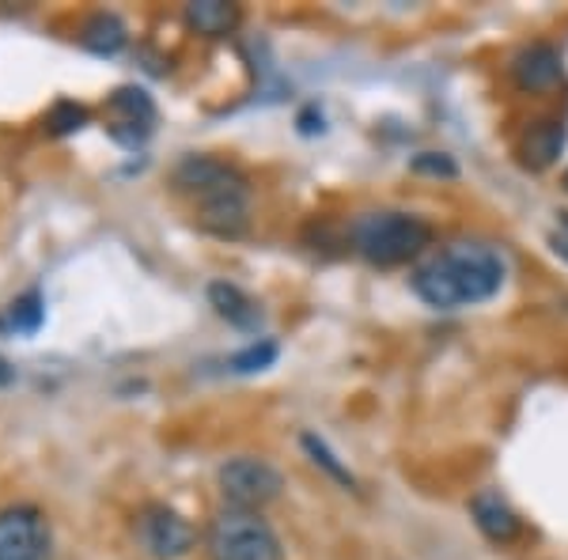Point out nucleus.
<instances>
[{"label": "nucleus", "mask_w": 568, "mask_h": 560, "mask_svg": "<svg viewBox=\"0 0 568 560\" xmlns=\"http://www.w3.org/2000/svg\"><path fill=\"white\" fill-rule=\"evenodd\" d=\"M84 122H88V110L77 106V103H58V106H53V114H50V130L53 133H72V130H80Z\"/></svg>", "instance_id": "19"}, {"label": "nucleus", "mask_w": 568, "mask_h": 560, "mask_svg": "<svg viewBox=\"0 0 568 560\" xmlns=\"http://www.w3.org/2000/svg\"><path fill=\"white\" fill-rule=\"evenodd\" d=\"M561 77H565L561 50L549 42H530L511 58V80L524 91H549L561 84Z\"/></svg>", "instance_id": "9"}, {"label": "nucleus", "mask_w": 568, "mask_h": 560, "mask_svg": "<svg viewBox=\"0 0 568 560\" xmlns=\"http://www.w3.org/2000/svg\"><path fill=\"white\" fill-rule=\"evenodd\" d=\"M304 447H307V455L315 458V466H323V470L334 477V481H342V485H349V489H353V485H356L353 474L345 470V466L337 462L334 455H329V447L323 444V439H318V436H304Z\"/></svg>", "instance_id": "17"}, {"label": "nucleus", "mask_w": 568, "mask_h": 560, "mask_svg": "<svg viewBox=\"0 0 568 560\" xmlns=\"http://www.w3.org/2000/svg\"><path fill=\"white\" fill-rule=\"evenodd\" d=\"M561 186H565V190H568V171H565V179H561Z\"/></svg>", "instance_id": "21"}, {"label": "nucleus", "mask_w": 568, "mask_h": 560, "mask_svg": "<svg viewBox=\"0 0 568 560\" xmlns=\"http://www.w3.org/2000/svg\"><path fill=\"white\" fill-rule=\"evenodd\" d=\"M273 360H277V345H273V342H254V345H246L243 353L232 356V367H235V371H243V375H251V371L270 367Z\"/></svg>", "instance_id": "16"}, {"label": "nucleus", "mask_w": 568, "mask_h": 560, "mask_svg": "<svg viewBox=\"0 0 568 560\" xmlns=\"http://www.w3.org/2000/svg\"><path fill=\"white\" fill-rule=\"evenodd\" d=\"M45 318V303L39 292H27V296H20L8 307V326L16 329V334H34V329L42 326Z\"/></svg>", "instance_id": "15"}, {"label": "nucleus", "mask_w": 568, "mask_h": 560, "mask_svg": "<svg viewBox=\"0 0 568 560\" xmlns=\"http://www.w3.org/2000/svg\"><path fill=\"white\" fill-rule=\"evenodd\" d=\"M186 23L194 27L197 34L220 39V34L235 31V23H240V8L224 4V0H194V4H186Z\"/></svg>", "instance_id": "12"}, {"label": "nucleus", "mask_w": 568, "mask_h": 560, "mask_svg": "<svg viewBox=\"0 0 568 560\" xmlns=\"http://www.w3.org/2000/svg\"><path fill=\"white\" fill-rule=\"evenodd\" d=\"M80 42H84L91 53H99V58H114V53L125 45V27H122L118 16L99 12V16H91V20L84 23Z\"/></svg>", "instance_id": "14"}, {"label": "nucleus", "mask_w": 568, "mask_h": 560, "mask_svg": "<svg viewBox=\"0 0 568 560\" xmlns=\"http://www.w3.org/2000/svg\"><path fill=\"white\" fill-rule=\"evenodd\" d=\"M561 149H565V122H542V125H535V130L527 133L524 163H527V167H535V171H546L549 163L561 155Z\"/></svg>", "instance_id": "13"}, {"label": "nucleus", "mask_w": 568, "mask_h": 560, "mask_svg": "<svg viewBox=\"0 0 568 560\" xmlns=\"http://www.w3.org/2000/svg\"><path fill=\"white\" fill-rule=\"evenodd\" d=\"M508 265L485 243H452L414 273V292L436 310H459L493 299L504 288Z\"/></svg>", "instance_id": "1"}, {"label": "nucleus", "mask_w": 568, "mask_h": 560, "mask_svg": "<svg viewBox=\"0 0 568 560\" xmlns=\"http://www.w3.org/2000/svg\"><path fill=\"white\" fill-rule=\"evenodd\" d=\"M12 367H8V360H0V387H4V383H12Z\"/></svg>", "instance_id": "20"}, {"label": "nucleus", "mask_w": 568, "mask_h": 560, "mask_svg": "<svg viewBox=\"0 0 568 560\" xmlns=\"http://www.w3.org/2000/svg\"><path fill=\"white\" fill-rule=\"evenodd\" d=\"M50 553V527L31 503L0 511V560H45Z\"/></svg>", "instance_id": "7"}, {"label": "nucleus", "mask_w": 568, "mask_h": 560, "mask_svg": "<svg viewBox=\"0 0 568 560\" xmlns=\"http://www.w3.org/2000/svg\"><path fill=\"white\" fill-rule=\"evenodd\" d=\"M175 186L186 197L197 201L201 227L220 238H235L246 232V216H251V190L246 179L235 167L209 155H186L175 171Z\"/></svg>", "instance_id": "2"}, {"label": "nucleus", "mask_w": 568, "mask_h": 560, "mask_svg": "<svg viewBox=\"0 0 568 560\" xmlns=\"http://www.w3.org/2000/svg\"><path fill=\"white\" fill-rule=\"evenodd\" d=\"M209 557L213 560H281V538L258 511L227 508L209 522Z\"/></svg>", "instance_id": "4"}, {"label": "nucleus", "mask_w": 568, "mask_h": 560, "mask_svg": "<svg viewBox=\"0 0 568 560\" xmlns=\"http://www.w3.org/2000/svg\"><path fill=\"white\" fill-rule=\"evenodd\" d=\"M136 541L152 560H179L194 549V527L168 503H149L136 516Z\"/></svg>", "instance_id": "6"}, {"label": "nucleus", "mask_w": 568, "mask_h": 560, "mask_svg": "<svg viewBox=\"0 0 568 560\" xmlns=\"http://www.w3.org/2000/svg\"><path fill=\"white\" fill-rule=\"evenodd\" d=\"M209 299H213L216 315L227 318L235 329H258V323H262L258 303H254L251 296H243L235 284H224V281L209 284Z\"/></svg>", "instance_id": "11"}, {"label": "nucleus", "mask_w": 568, "mask_h": 560, "mask_svg": "<svg viewBox=\"0 0 568 560\" xmlns=\"http://www.w3.org/2000/svg\"><path fill=\"white\" fill-rule=\"evenodd\" d=\"M106 110H110V133H114V141L130 144V149L141 144L155 125V106H152L149 91H141V88H118L114 95H110Z\"/></svg>", "instance_id": "8"}, {"label": "nucleus", "mask_w": 568, "mask_h": 560, "mask_svg": "<svg viewBox=\"0 0 568 560\" xmlns=\"http://www.w3.org/2000/svg\"><path fill=\"white\" fill-rule=\"evenodd\" d=\"M470 516H474V522H478L481 534L489 541H497V546H504V541H516L519 530H524L516 508L504 500L500 489H478V492H474L470 496Z\"/></svg>", "instance_id": "10"}, {"label": "nucleus", "mask_w": 568, "mask_h": 560, "mask_svg": "<svg viewBox=\"0 0 568 560\" xmlns=\"http://www.w3.org/2000/svg\"><path fill=\"white\" fill-rule=\"evenodd\" d=\"M353 243L372 265H402L420 258L433 243V227L409 213H368L356 220Z\"/></svg>", "instance_id": "3"}, {"label": "nucleus", "mask_w": 568, "mask_h": 560, "mask_svg": "<svg viewBox=\"0 0 568 560\" xmlns=\"http://www.w3.org/2000/svg\"><path fill=\"white\" fill-rule=\"evenodd\" d=\"M220 481V492L232 508H243V511H258L265 508L270 500H277L281 489H284V477L273 470L265 458H227L216 474Z\"/></svg>", "instance_id": "5"}, {"label": "nucleus", "mask_w": 568, "mask_h": 560, "mask_svg": "<svg viewBox=\"0 0 568 560\" xmlns=\"http://www.w3.org/2000/svg\"><path fill=\"white\" fill-rule=\"evenodd\" d=\"M409 167L417 174H433V179H455V174H459V163H455L447 152H420V155H414Z\"/></svg>", "instance_id": "18"}]
</instances>
